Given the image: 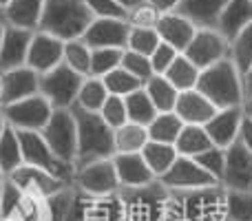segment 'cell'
Returning <instances> with one entry per match:
<instances>
[{"instance_id": "f546056e", "label": "cell", "mask_w": 252, "mask_h": 221, "mask_svg": "<svg viewBox=\"0 0 252 221\" xmlns=\"http://www.w3.org/2000/svg\"><path fill=\"white\" fill-rule=\"evenodd\" d=\"M164 78L177 89V93L184 91H192L197 87V80H199V69L188 60L184 53H179L177 60L168 66V71L164 73Z\"/></svg>"}, {"instance_id": "db71d44e", "label": "cell", "mask_w": 252, "mask_h": 221, "mask_svg": "<svg viewBox=\"0 0 252 221\" xmlns=\"http://www.w3.org/2000/svg\"><path fill=\"white\" fill-rule=\"evenodd\" d=\"M241 80H244V95L250 97V95H252V66H250L248 71H246Z\"/></svg>"}, {"instance_id": "d6a6232c", "label": "cell", "mask_w": 252, "mask_h": 221, "mask_svg": "<svg viewBox=\"0 0 252 221\" xmlns=\"http://www.w3.org/2000/svg\"><path fill=\"white\" fill-rule=\"evenodd\" d=\"M25 164L22 161V148H20V139H18V133L7 126L4 133L0 135V170H2L4 177L18 170Z\"/></svg>"}, {"instance_id": "3957f363", "label": "cell", "mask_w": 252, "mask_h": 221, "mask_svg": "<svg viewBox=\"0 0 252 221\" xmlns=\"http://www.w3.org/2000/svg\"><path fill=\"white\" fill-rule=\"evenodd\" d=\"M197 91L215 106V109H232L241 106L246 100L244 95V80L230 58L199 71L197 80Z\"/></svg>"}, {"instance_id": "e575fe53", "label": "cell", "mask_w": 252, "mask_h": 221, "mask_svg": "<svg viewBox=\"0 0 252 221\" xmlns=\"http://www.w3.org/2000/svg\"><path fill=\"white\" fill-rule=\"evenodd\" d=\"M124 104H126V115H128V122L139 126H148L153 122V117L157 115L155 106H153L151 97L146 95L144 89H137L133 91L130 95L124 97Z\"/></svg>"}, {"instance_id": "c3c4849f", "label": "cell", "mask_w": 252, "mask_h": 221, "mask_svg": "<svg viewBox=\"0 0 252 221\" xmlns=\"http://www.w3.org/2000/svg\"><path fill=\"white\" fill-rule=\"evenodd\" d=\"M177 56H179V51H175L170 44H166V42H159L155 47V51L148 56V60H151V69H153V73L155 75H164L166 71H168V66L173 64L175 60H177Z\"/></svg>"}, {"instance_id": "9a60e30c", "label": "cell", "mask_w": 252, "mask_h": 221, "mask_svg": "<svg viewBox=\"0 0 252 221\" xmlns=\"http://www.w3.org/2000/svg\"><path fill=\"white\" fill-rule=\"evenodd\" d=\"M9 179H11L25 195L40 197V199H49V197L58 195V192L64 190V188L73 186V184L62 182V179L53 177V175L44 173V170H40V168H33V166H27V164H22L18 170H13V173L9 175Z\"/></svg>"}, {"instance_id": "9f6ffc18", "label": "cell", "mask_w": 252, "mask_h": 221, "mask_svg": "<svg viewBox=\"0 0 252 221\" xmlns=\"http://www.w3.org/2000/svg\"><path fill=\"white\" fill-rule=\"evenodd\" d=\"M115 2L120 4V7H124L126 11H130V9H135V7H139V4L144 2V0H115Z\"/></svg>"}, {"instance_id": "f907efd6", "label": "cell", "mask_w": 252, "mask_h": 221, "mask_svg": "<svg viewBox=\"0 0 252 221\" xmlns=\"http://www.w3.org/2000/svg\"><path fill=\"white\" fill-rule=\"evenodd\" d=\"M159 16L161 13L157 11V9H153L151 4L144 0L139 7H135V9H130L128 11V25L130 27H155L157 25V20H159Z\"/></svg>"}, {"instance_id": "ffe728a7", "label": "cell", "mask_w": 252, "mask_h": 221, "mask_svg": "<svg viewBox=\"0 0 252 221\" xmlns=\"http://www.w3.org/2000/svg\"><path fill=\"white\" fill-rule=\"evenodd\" d=\"M155 31L161 42L170 44L175 51L184 53L186 47L190 44L197 27L192 25L188 18H184L182 13L170 11V13H161L159 16V20H157V25H155Z\"/></svg>"}, {"instance_id": "44dd1931", "label": "cell", "mask_w": 252, "mask_h": 221, "mask_svg": "<svg viewBox=\"0 0 252 221\" xmlns=\"http://www.w3.org/2000/svg\"><path fill=\"white\" fill-rule=\"evenodd\" d=\"M173 113L184 122V124H195V126H204L210 117L217 113L213 104L201 95L197 89L192 91H184L177 95Z\"/></svg>"}, {"instance_id": "e7e4bbea", "label": "cell", "mask_w": 252, "mask_h": 221, "mask_svg": "<svg viewBox=\"0 0 252 221\" xmlns=\"http://www.w3.org/2000/svg\"><path fill=\"white\" fill-rule=\"evenodd\" d=\"M0 219H2V215H0Z\"/></svg>"}, {"instance_id": "30bf717a", "label": "cell", "mask_w": 252, "mask_h": 221, "mask_svg": "<svg viewBox=\"0 0 252 221\" xmlns=\"http://www.w3.org/2000/svg\"><path fill=\"white\" fill-rule=\"evenodd\" d=\"M73 186L89 197H106L120 190L113 159H100L75 170Z\"/></svg>"}, {"instance_id": "60d3db41", "label": "cell", "mask_w": 252, "mask_h": 221, "mask_svg": "<svg viewBox=\"0 0 252 221\" xmlns=\"http://www.w3.org/2000/svg\"><path fill=\"white\" fill-rule=\"evenodd\" d=\"M4 221H49L47 199L25 195L22 201L18 204V208L13 210Z\"/></svg>"}, {"instance_id": "e0dca14e", "label": "cell", "mask_w": 252, "mask_h": 221, "mask_svg": "<svg viewBox=\"0 0 252 221\" xmlns=\"http://www.w3.org/2000/svg\"><path fill=\"white\" fill-rule=\"evenodd\" d=\"M62 51H64V42L42 31H33V38L29 42V51H27V66L33 69L38 75L47 73V71L56 69L62 62Z\"/></svg>"}, {"instance_id": "be15d7a7", "label": "cell", "mask_w": 252, "mask_h": 221, "mask_svg": "<svg viewBox=\"0 0 252 221\" xmlns=\"http://www.w3.org/2000/svg\"><path fill=\"white\" fill-rule=\"evenodd\" d=\"M2 179H4V175H2V170H0V184H2Z\"/></svg>"}, {"instance_id": "ba28073f", "label": "cell", "mask_w": 252, "mask_h": 221, "mask_svg": "<svg viewBox=\"0 0 252 221\" xmlns=\"http://www.w3.org/2000/svg\"><path fill=\"white\" fill-rule=\"evenodd\" d=\"M47 146L60 157L62 161L75 166V151H78V126L71 109L53 111L47 126L40 130Z\"/></svg>"}, {"instance_id": "11a10c76", "label": "cell", "mask_w": 252, "mask_h": 221, "mask_svg": "<svg viewBox=\"0 0 252 221\" xmlns=\"http://www.w3.org/2000/svg\"><path fill=\"white\" fill-rule=\"evenodd\" d=\"M164 221H182V217H179V213H177V208L173 206V201H170V199H168V210H166Z\"/></svg>"}, {"instance_id": "ac0fdd59", "label": "cell", "mask_w": 252, "mask_h": 221, "mask_svg": "<svg viewBox=\"0 0 252 221\" xmlns=\"http://www.w3.org/2000/svg\"><path fill=\"white\" fill-rule=\"evenodd\" d=\"M33 38V31L20 29V27L4 25L2 44H0V71H11L18 66H27V51Z\"/></svg>"}, {"instance_id": "f35d334b", "label": "cell", "mask_w": 252, "mask_h": 221, "mask_svg": "<svg viewBox=\"0 0 252 221\" xmlns=\"http://www.w3.org/2000/svg\"><path fill=\"white\" fill-rule=\"evenodd\" d=\"M124 49H91V69L89 78H104L122 64Z\"/></svg>"}, {"instance_id": "52a82bcc", "label": "cell", "mask_w": 252, "mask_h": 221, "mask_svg": "<svg viewBox=\"0 0 252 221\" xmlns=\"http://www.w3.org/2000/svg\"><path fill=\"white\" fill-rule=\"evenodd\" d=\"M82 75L60 62L56 69L40 75V95L51 104L53 111L71 109L75 104L78 91L82 87Z\"/></svg>"}, {"instance_id": "7a4b0ae2", "label": "cell", "mask_w": 252, "mask_h": 221, "mask_svg": "<svg viewBox=\"0 0 252 221\" xmlns=\"http://www.w3.org/2000/svg\"><path fill=\"white\" fill-rule=\"evenodd\" d=\"M93 22V13L84 4V0H44L42 16L38 29L53 38L69 42L82 38L87 27Z\"/></svg>"}, {"instance_id": "91938a15", "label": "cell", "mask_w": 252, "mask_h": 221, "mask_svg": "<svg viewBox=\"0 0 252 221\" xmlns=\"http://www.w3.org/2000/svg\"><path fill=\"white\" fill-rule=\"evenodd\" d=\"M9 2H11V0H0V9H4V7H7V4Z\"/></svg>"}, {"instance_id": "836d02e7", "label": "cell", "mask_w": 252, "mask_h": 221, "mask_svg": "<svg viewBox=\"0 0 252 221\" xmlns=\"http://www.w3.org/2000/svg\"><path fill=\"white\" fill-rule=\"evenodd\" d=\"M106 97H109V91H106L104 82H102L100 78H84L73 106H78V109H82V111H89V113H100Z\"/></svg>"}, {"instance_id": "7402d4cb", "label": "cell", "mask_w": 252, "mask_h": 221, "mask_svg": "<svg viewBox=\"0 0 252 221\" xmlns=\"http://www.w3.org/2000/svg\"><path fill=\"white\" fill-rule=\"evenodd\" d=\"M252 22V0H228L215 29L223 35L228 44Z\"/></svg>"}, {"instance_id": "2e32d148", "label": "cell", "mask_w": 252, "mask_h": 221, "mask_svg": "<svg viewBox=\"0 0 252 221\" xmlns=\"http://www.w3.org/2000/svg\"><path fill=\"white\" fill-rule=\"evenodd\" d=\"M40 93V75L29 66H18V69L4 71L2 84H0V109L13 102L27 100L31 95Z\"/></svg>"}, {"instance_id": "d4e9b609", "label": "cell", "mask_w": 252, "mask_h": 221, "mask_svg": "<svg viewBox=\"0 0 252 221\" xmlns=\"http://www.w3.org/2000/svg\"><path fill=\"white\" fill-rule=\"evenodd\" d=\"M42 7L44 0H11L4 11V25L11 27H20L27 31H35L38 29L40 16H42Z\"/></svg>"}, {"instance_id": "f1b7e54d", "label": "cell", "mask_w": 252, "mask_h": 221, "mask_svg": "<svg viewBox=\"0 0 252 221\" xmlns=\"http://www.w3.org/2000/svg\"><path fill=\"white\" fill-rule=\"evenodd\" d=\"M142 89L146 91V95L151 97L157 113H170L175 109V102H177L179 93L164 75H153Z\"/></svg>"}, {"instance_id": "74e56055", "label": "cell", "mask_w": 252, "mask_h": 221, "mask_svg": "<svg viewBox=\"0 0 252 221\" xmlns=\"http://www.w3.org/2000/svg\"><path fill=\"white\" fill-rule=\"evenodd\" d=\"M226 221H252V190H226Z\"/></svg>"}, {"instance_id": "1f68e13d", "label": "cell", "mask_w": 252, "mask_h": 221, "mask_svg": "<svg viewBox=\"0 0 252 221\" xmlns=\"http://www.w3.org/2000/svg\"><path fill=\"white\" fill-rule=\"evenodd\" d=\"M84 221H124L122 201H120L118 192L106 197H91Z\"/></svg>"}, {"instance_id": "d590c367", "label": "cell", "mask_w": 252, "mask_h": 221, "mask_svg": "<svg viewBox=\"0 0 252 221\" xmlns=\"http://www.w3.org/2000/svg\"><path fill=\"white\" fill-rule=\"evenodd\" d=\"M62 62L82 78H89V69H91V49L82 42V38L69 40L64 42V51H62Z\"/></svg>"}, {"instance_id": "94428289", "label": "cell", "mask_w": 252, "mask_h": 221, "mask_svg": "<svg viewBox=\"0 0 252 221\" xmlns=\"http://www.w3.org/2000/svg\"><path fill=\"white\" fill-rule=\"evenodd\" d=\"M0 25H4V11L0 9Z\"/></svg>"}, {"instance_id": "8d00e7d4", "label": "cell", "mask_w": 252, "mask_h": 221, "mask_svg": "<svg viewBox=\"0 0 252 221\" xmlns=\"http://www.w3.org/2000/svg\"><path fill=\"white\" fill-rule=\"evenodd\" d=\"M230 60L244 78V73L252 66V22L230 42Z\"/></svg>"}, {"instance_id": "d6986e66", "label": "cell", "mask_w": 252, "mask_h": 221, "mask_svg": "<svg viewBox=\"0 0 252 221\" xmlns=\"http://www.w3.org/2000/svg\"><path fill=\"white\" fill-rule=\"evenodd\" d=\"M244 117L241 106H232V109H219L204 124V130L208 133L213 146L228 148L230 144L237 142V133H239V124Z\"/></svg>"}, {"instance_id": "5bb4252c", "label": "cell", "mask_w": 252, "mask_h": 221, "mask_svg": "<svg viewBox=\"0 0 252 221\" xmlns=\"http://www.w3.org/2000/svg\"><path fill=\"white\" fill-rule=\"evenodd\" d=\"M223 159L221 186L226 190H252V153L239 142L230 144Z\"/></svg>"}, {"instance_id": "f6af8a7d", "label": "cell", "mask_w": 252, "mask_h": 221, "mask_svg": "<svg viewBox=\"0 0 252 221\" xmlns=\"http://www.w3.org/2000/svg\"><path fill=\"white\" fill-rule=\"evenodd\" d=\"M215 182H221V175H223V159H226V151L223 148H217V146H210L208 151H204L201 155L192 157Z\"/></svg>"}, {"instance_id": "277c9868", "label": "cell", "mask_w": 252, "mask_h": 221, "mask_svg": "<svg viewBox=\"0 0 252 221\" xmlns=\"http://www.w3.org/2000/svg\"><path fill=\"white\" fill-rule=\"evenodd\" d=\"M118 197L122 201L124 221H164L170 190L155 179L144 186L120 188Z\"/></svg>"}, {"instance_id": "8992f818", "label": "cell", "mask_w": 252, "mask_h": 221, "mask_svg": "<svg viewBox=\"0 0 252 221\" xmlns=\"http://www.w3.org/2000/svg\"><path fill=\"white\" fill-rule=\"evenodd\" d=\"M16 133H18V139H20L22 161H25L27 166H33V168L44 170V173L53 175V177L62 179V182L73 184L75 166L62 161L60 157L47 146L42 135L33 133V130H16Z\"/></svg>"}, {"instance_id": "ee69618b", "label": "cell", "mask_w": 252, "mask_h": 221, "mask_svg": "<svg viewBox=\"0 0 252 221\" xmlns=\"http://www.w3.org/2000/svg\"><path fill=\"white\" fill-rule=\"evenodd\" d=\"M97 115L104 120V124L109 128H120L128 122V115H126V104H124V97H118V95H109L106 102L102 104V109Z\"/></svg>"}, {"instance_id": "7dc6e473", "label": "cell", "mask_w": 252, "mask_h": 221, "mask_svg": "<svg viewBox=\"0 0 252 221\" xmlns=\"http://www.w3.org/2000/svg\"><path fill=\"white\" fill-rule=\"evenodd\" d=\"M22 197H25V192H22L9 177H4L2 184H0V215H2V219H7L9 215L18 208Z\"/></svg>"}, {"instance_id": "7bdbcfd3", "label": "cell", "mask_w": 252, "mask_h": 221, "mask_svg": "<svg viewBox=\"0 0 252 221\" xmlns=\"http://www.w3.org/2000/svg\"><path fill=\"white\" fill-rule=\"evenodd\" d=\"M122 66L124 71H128L133 78H137L142 84H146L148 80L153 78V69H151V60H148V56H142V53H133L128 51V49H124L122 53Z\"/></svg>"}, {"instance_id": "6125c7cd", "label": "cell", "mask_w": 252, "mask_h": 221, "mask_svg": "<svg viewBox=\"0 0 252 221\" xmlns=\"http://www.w3.org/2000/svg\"><path fill=\"white\" fill-rule=\"evenodd\" d=\"M2 31H4V25H0V44H2Z\"/></svg>"}, {"instance_id": "5b68a950", "label": "cell", "mask_w": 252, "mask_h": 221, "mask_svg": "<svg viewBox=\"0 0 252 221\" xmlns=\"http://www.w3.org/2000/svg\"><path fill=\"white\" fill-rule=\"evenodd\" d=\"M170 201L182 221H226V188L221 184L173 192Z\"/></svg>"}, {"instance_id": "6da1fadb", "label": "cell", "mask_w": 252, "mask_h": 221, "mask_svg": "<svg viewBox=\"0 0 252 221\" xmlns=\"http://www.w3.org/2000/svg\"><path fill=\"white\" fill-rule=\"evenodd\" d=\"M78 126V151H75V170L87 164L100 159H113L115 144H113V128L104 124L97 113L82 111L78 106H71Z\"/></svg>"}, {"instance_id": "cb8c5ba5", "label": "cell", "mask_w": 252, "mask_h": 221, "mask_svg": "<svg viewBox=\"0 0 252 221\" xmlns=\"http://www.w3.org/2000/svg\"><path fill=\"white\" fill-rule=\"evenodd\" d=\"M228 0H182L175 9L192 22L197 29H215Z\"/></svg>"}, {"instance_id": "4dcf8cb0", "label": "cell", "mask_w": 252, "mask_h": 221, "mask_svg": "<svg viewBox=\"0 0 252 221\" xmlns=\"http://www.w3.org/2000/svg\"><path fill=\"white\" fill-rule=\"evenodd\" d=\"M142 157L146 161V166L151 168V173L155 175V179H159L170 166L177 159V151L170 144H159V142H148L142 151Z\"/></svg>"}, {"instance_id": "484cf974", "label": "cell", "mask_w": 252, "mask_h": 221, "mask_svg": "<svg viewBox=\"0 0 252 221\" xmlns=\"http://www.w3.org/2000/svg\"><path fill=\"white\" fill-rule=\"evenodd\" d=\"M113 144L115 155H130V153H142L148 144V130L146 126L126 122L124 126L113 130Z\"/></svg>"}, {"instance_id": "ab89813d", "label": "cell", "mask_w": 252, "mask_h": 221, "mask_svg": "<svg viewBox=\"0 0 252 221\" xmlns=\"http://www.w3.org/2000/svg\"><path fill=\"white\" fill-rule=\"evenodd\" d=\"M100 80L104 82L109 95H118V97H126V95H130L133 91H137V89L144 87L137 78H133V75H130L128 71H124L122 66L113 69L111 73H106L104 78H100Z\"/></svg>"}, {"instance_id": "03108f58", "label": "cell", "mask_w": 252, "mask_h": 221, "mask_svg": "<svg viewBox=\"0 0 252 221\" xmlns=\"http://www.w3.org/2000/svg\"><path fill=\"white\" fill-rule=\"evenodd\" d=\"M0 221H4V219H0Z\"/></svg>"}, {"instance_id": "f5cc1de1", "label": "cell", "mask_w": 252, "mask_h": 221, "mask_svg": "<svg viewBox=\"0 0 252 221\" xmlns=\"http://www.w3.org/2000/svg\"><path fill=\"white\" fill-rule=\"evenodd\" d=\"M146 2L151 4L153 9H157L159 13H170V11H175V9L179 7L182 0H146Z\"/></svg>"}, {"instance_id": "8fae6325", "label": "cell", "mask_w": 252, "mask_h": 221, "mask_svg": "<svg viewBox=\"0 0 252 221\" xmlns=\"http://www.w3.org/2000/svg\"><path fill=\"white\" fill-rule=\"evenodd\" d=\"M184 56L199 71H204L208 66L230 58V44L223 40V35L217 29H197L190 44L184 51Z\"/></svg>"}, {"instance_id": "4316f807", "label": "cell", "mask_w": 252, "mask_h": 221, "mask_svg": "<svg viewBox=\"0 0 252 221\" xmlns=\"http://www.w3.org/2000/svg\"><path fill=\"white\" fill-rule=\"evenodd\" d=\"M175 151L179 157H197L204 151H208L213 146L208 133L204 130V126H195V124H184L182 133H179L177 142L173 144Z\"/></svg>"}, {"instance_id": "680465c9", "label": "cell", "mask_w": 252, "mask_h": 221, "mask_svg": "<svg viewBox=\"0 0 252 221\" xmlns=\"http://www.w3.org/2000/svg\"><path fill=\"white\" fill-rule=\"evenodd\" d=\"M4 128H7V122H4V117L0 115V135L4 133Z\"/></svg>"}, {"instance_id": "bcb514c9", "label": "cell", "mask_w": 252, "mask_h": 221, "mask_svg": "<svg viewBox=\"0 0 252 221\" xmlns=\"http://www.w3.org/2000/svg\"><path fill=\"white\" fill-rule=\"evenodd\" d=\"M75 197V186H69L64 190H60L58 195L49 197L47 208H49V221H64L66 213L71 208V201Z\"/></svg>"}, {"instance_id": "4fadbf2b", "label": "cell", "mask_w": 252, "mask_h": 221, "mask_svg": "<svg viewBox=\"0 0 252 221\" xmlns=\"http://www.w3.org/2000/svg\"><path fill=\"white\" fill-rule=\"evenodd\" d=\"M161 186H166L173 192H184V190H195V188L213 186L217 184L192 157H177L175 164L159 177Z\"/></svg>"}, {"instance_id": "816d5d0a", "label": "cell", "mask_w": 252, "mask_h": 221, "mask_svg": "<svg viewBox=\"0 0 252 221\" xmlns=\"http://www.w3.org/2000/svg\"><path fill=\"white\" fill-rule=\"evenodd\" d=\"M237 142L241 146H246L252 153V120L248 115L241 117V124H239V133H237Z\"/></svg>"}, {"instance_id": "9c48e42d", "label": "cell", "mask_w": 252, "mask_h": 221, "mask_svg": "<svg viewBox=\"0 0 252 221\" xmlns=\"http://www.w3.org/2000/svg\"><path fill=\"white\" fill-rule=\"evenodd\" d=\"M51 113V104L40 93L0 109V115L4 117L7 126H11L13 130H33V133H40L47 126Z\"/></svg>"}, {"instance_id": "603a6c76", "label": "cell", "mask_w": 252, "mask_h": 221, "mask_svg": "<svg viewBox=\"0 0 252 221\" xmlns=\"http://www.w3.org/2000/svg\"><path fill=\"white\" fill-rule=\"evenodd\" d=\"M115 175H118L120 188L144 186V184L155 182V175L146 166L142 153H130V155H113Z\"/></svg>"}, {"instance_id": "7c38bea8", "label": "cell", "mask_w": 252, "mask_h": 221, "mask_svg": "<svg viewBox=\"0 0 252 221\" xmlns=\"http://www.w3.org/2000/svg\"><path fill=\"white\" fill-rule=\"evenodd\" d=\"M128 31V20L122 18H93L82 33V42L89 49H126Z\"/></svg>"}, {"instance_id": "681fc988", "label": "cell", "mask_w": 252, "mask_h": 221, "mask_svg": "<svg viewBox=\"0 0 252 221\" xmlns=\"http://www.w3.org/2000/svg\"><path fill=\"white\" fill-rule=\"evenodd\" d=\"M84 4L93 13V18H122V20H128V11L124 7H120L115 0H84Z\"/></svg>"}, {"instance_id": "6f0895ef", "label": "cell", "mask_w": 252, "mask_h": 221, "mask_svg": "<svg viewBox=\"0 0 252 221\" xmlns=\"http://www.w3.org/2000/svg\"><path fill=\"white\" fill-rule=\"evenodd\" d=\"M241 109H244V115H248L250 120H252V95H250V97H246L244 104H241Z\"/></svg>"}, {"instance_id": "83f0119b", "label": "cell", "mask_w": 252, "mask_h": 221, "mask_svg": "<svg viewBox=\"0 0 252 221\" xmlns=\"http://www.w3.org/2000/svg\"><path fill=\"white\" fill-rule=\"evenodd\" d=\"M184 128V122L175 115L173 111L170 113H157L153 117V122L146 126L148 130V142H159V144H170L173 146L177 142L179 133Z\"/></svg>"}, {"instance_id": "b9f144b4", "label": "cell", "mask_w": 252, "mask_h": 221, "mask_svg": "<svg viewBox=\"0 0 252 221\" xmlns=\"http://www.w3.org/2000/svg\"><path fill=\"white\" fill-rule=\"evenodd\" d=\"M159 35H157L155 27H130L128 31V42H126V49L133 53H142V56H151L155 51V47L159 44Z\"/></svg>"}]
</instances>
